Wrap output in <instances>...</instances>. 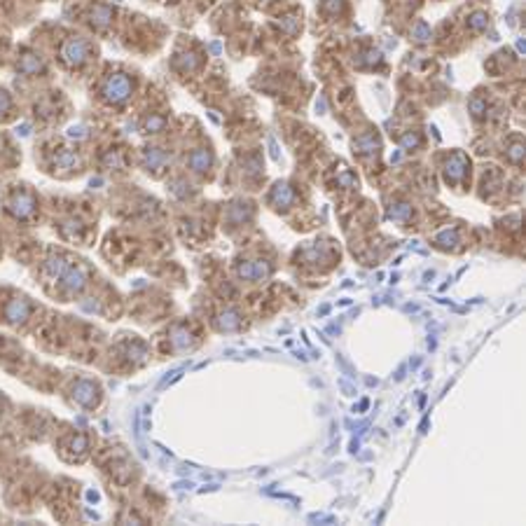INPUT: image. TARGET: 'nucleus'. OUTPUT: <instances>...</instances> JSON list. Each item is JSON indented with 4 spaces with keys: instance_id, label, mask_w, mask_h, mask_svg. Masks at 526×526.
Returning <instances> with one entry per match:
<instances>
[{
    "instance_id": "nucleus-6",
    "label": "nucleus",
    "mask_w": 526,
    "mask_h": 526,
    "mask_svg": "<svg viewBox=\"0 0 526 526\" xmlns=\"http://www.w3.org/2000/svg\"><path fill=\"white\" fill-rule=\"evenodd\" d=\"M353 147H356L360 155H369V152H374L377 147H379V140L369 133V136H360V138L353 140Z\"/></svg>"
},
{
    "instance_id": "nucleus-1",
    "label": "nucleus",
    "mask_w": 526,
    "mask_h": 526,
    "mask_svg": "<svg viewBox=\"0 0 526 526\" xmlns=\"http://www.w3.org/2000/svg\"><path fill=\"white\" fill-rule=\"evenodd\" d=\"M129 94H131V82L127 75H112L103 85V98L110 103H122Z\"/></svg>"
},
{
    "instance_id": "nucleus-5",
    "label": "nucleus",
    "mask_w": 526,
    "mask_h": 526,
    "mask_svg": "<svg viewBox=\"0 0 526 526\" xmlns=\"http://www.w3.org/2000/svg\"><path fill=\"white\" fill-rule=\"evenodd\" d=\"M292 199H295V194H292V190L288 187V185H276L272 192V201L276 206H281V208H288V206L292 204Z\"/></svg>"
},
{
    "instance_id": "nucleus-16",
    "label": "nucleus",
    "mask_w": 526,
    "mask_h": 526,
    "mask_svg": "<svg viewBox=\"0 0 526 526\" xmlns=\"http://www.w3.org/2000/svg\"><path fill=\"white\" fill-rule=\"evenodd\" d=\"M470 110H472V115L475 117H479L486 110V105H484V101H479V98H472L470 101Z\"/></svg>"
},
{
    "instance_id": "nucleus-15",
    "label": "nucleus",
    "mask_w": 526,
    "mask_h": 526,
    "mask_svg": "<svg viewBox=\"0 0 526 526\" xmlns=\"http://www.w3.org/2000/svg\"><path fill=\"white\" fill-rule=\"evenodd\" d=\"M40 66V61H35L33 56H24V61H21V70H28V73H33V70H37Z\"/></svg>"
},
{
    "instance_id": "nucleus-20",
    "label": "nucleus",
    "mask_w": 526,
    "mask_h": 526,
    "mask_svg": "<svg viewBox=\"0 0 526 526\" xmlns=\"http://www.w3.org/2000/svg\"><path fill=\"white\" fill-rule=\"evenodd\" d=\"M367 63H379V52H367Z\"/></svg>"
},
{
    "instance_id": "nucleus-19",
    "label": "nucleus",
    "mask_w": 526,
    "mask_h": 526,
    "mask_svg": "<svg viewBox=\"0 0 526 526\" xmlns=\"http://www.w3.org/2000/svg\"><path fill=\"white\" fill-rule=\"evenodd\" d=\"M162 124H164V120H159V117H155V120H147V124H145V127H147V129H162Z\"/></svg>"
},
{
    "instance_id": "nucleus-11",
    "label": "nucleus",
    "mask_w": 526,
    "mask_h": 526,
    "mask_svg": "<svg viewBox=\"0 0 526 526\" xmlns=\"http://www.w3.org/2000/svg\"><path fill=\"white\" fill-rule=\"evenodd\" d=\"M409 213H411V206H409V204H395L393 208L388 211V218H391V220H405Z\"/></svg>"
},
{
    "instance_id": "nucleus-4",
    "label": "nucleus",
    "mask_w": 526,
    "mask_h": 526,
    "mask_svg": "<svg viewBox=\"0 0 526 526\" xmlns=\"http://www.w3.org/2000/svg\"><path fill=\"white\" fill-rule=\"evenodd\" d=\"M10 211H12L14 215H19V218H26V215L33 211V197H30V194H19V197H14V199L10 201Z\"/></svg>"
},
{
    "instance_id": "nucleus-13",
    "label": "nucleus",
    "mask_w": 526,
    "mask_h": 526,
    "mask_svg": "<svg viewBox=\"0 0 526 526\" xmlns=\"http://www.w3.org/2000/svg\"><path fill=\"white\" fill-rule=\"evenodd\" d=\"M521 157H524V145H521V143H514V145L508 150V159L514 164H519Z\"/></svg>"
},
{
    "instance_id": "nucleus-14",
    "label": "nucleus",
    "mask_w": 526,
    "mask_h": 526,
    "mask_svg": "<svg viewBox=\"0 0 526 526\" xmlns=\"http://www.w3.org/2000/svg\"><path fill=\"white\" fill-rule=\"evenodd\" d=\"M7 316H10V318H12V321H19V318H21V316H26V307L24 304H21V307H19V302H14L12 307L7 309Z\"/></svg>"
},
{
    "instance_id": "nucleus-12",
    "label": "nucleus",
    "mask_w": 526,
    "mask_h": 526,
    "mask_svg": "<svg viewBox=\"0 0 526 526\" xmlns=\"http://www.w3.org/2000/svg\"><path fill=\"white\" fill-rule=\"evenodd\" d=\"M411 35L417 37L419 43H426V40L430 37V26L426 24V21H419L417 28H414V33H411Z\"/></svg>"
},
{
    "instance_id": "nucleus-7",
    "label": "nucleus",
    "mask_w": 526,
    "mask_h": 526,
    "mask_svg": "<svg viewBox=\"0 0 526 526\" xmlns=\"http://www.w3.org/2000/svg\"><path fill=\"white\" fill-rule=\"evenodd\" d=\"M208 164H211V155H206L204 150L192 152V157H190V166H192L194 171H204Z\"/></svg>"
},
{
    "instance_id": "nucleus-10",
    "label": "nucleus",
    "mask_w": 526,
    "mask_h": 526,
    "mask_svg": "<svg viewBox=\"0 0 526 526\" xmlns=\"http://www.w3.org/2000/svg\"><path fill=\"white\" fill-rule=\"evenodd\" d=\"M112 19V12H110L108 7H94V12H91V21L98 26H105Z\"/></svg>"
},
{
    "instance_id": "nucleus-2",
    "label": "nucleus",
    "mask_w": 526,
    "mask_h": 526,
    "mask_svg": "<svg viewBox=\"0 0 526 526\" xmlns=\"http://www.w3.org/2000/svg\"><path fill=\"white\" fill-rule=\"evenodd\" d=\"M61 56H63L66 63L78 66V63H82V61L87 59V43L85 40H80V37H70V40L63 45V49H61Z\"/></svg>"
},
{
    "instance_id": "nucleus-18",
    "label": "nucleus",
    "mask_w": 526,
    "mask_h": 526,
    "mask_svg": "<svg viewBox=\"0 0 526 526\" xmlns=\"http://www.w3.org/2000/svg\"><path fill=\"white\" fill-rule=\"evenodd\" d=\"M283 28H285V30H290V33H295V30H297V19H295V17H285Z\"/></svg>"
},
{
    "instance_id": "nucleus-17",
    "label": "nucleus",
    "mask_w": 526,
    "mask_h": 526,
    "mask_svg": "<svg viewBox=\"0 0 526 526\" xmlns=\"http://www.w3.org/2000/svg\"><path fill=\"white\" fill-rule=\"evenodd\" d=\"M419 143H421V138H419L417 133H407L405 138H402V147H417Z\"/></svg>"
},
{
    "instance_id": "nucleus-3",
    "label": "nucleus",
    "mask_w": 526,
    "mask_h": 526,
    "mask_svg": "<svg viewBox=\"0 0 526 526\" xmlns=\"http://www.w3.org/2000/svg\"><path fill=\"white\" fill-rule=\"evenodd\" d=\"M466 169H468V159L461 155V152H456V155H452L447 162V166H444V173H447V180L449 182H459L463 175H466Z\"/></svg>"
},
{
    "instance_id": "nucleus-21",
    "label": "nucleus",
    "mask_w": 526,
    "mask_h": 526,
    "mask_svg": "<svg viewBox=\"0 0 526 526\" xmlns=\"http://www.w3.org/2000/svg\"><path fill=\"white\" fill-rule=\"evenodd\" d=\"M267 3H269V0H267Z\"/></svg>"
},
{
    "instance_id": "nucleus-8",
    "label": "nucleus",
    "mask_w": 526,
    "mask_h": 526,
    "mask_svg": "<svg viewBox=\"0 0 526 526\" xmlns=\"http://www.w3.org/2000/svg\"><path fill=\"white\" fill-rule=\"evenodd\" d=\"M435 243H440L442 248H449V246H456L459 243V232L452 230V232H440V234L435 236Z\"/></svg>"
},
{
    "instance_id": "nucleus-9",
    "label": "nucleus",
    "mask_w": 526,
    "mask_h": 526,
    "mask_svg": "<svg viewBox=\"0 0 526 526\" xmlns=\"http://www.w3.org/2000/svg\"><path fill=\"white\" fill-rule=\"evenodd\" d=\"M486 24H489V17H486V12H472L470 17H468V26H470L472 30L486 28Z\"/></svg>"
}]
</instances>
